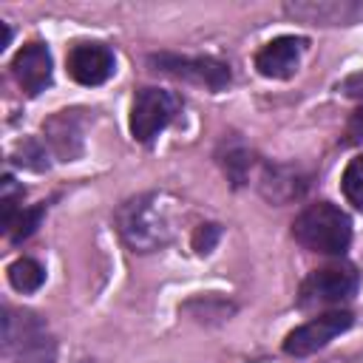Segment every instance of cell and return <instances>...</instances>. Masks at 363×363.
Listing matches in <instances>:
<instances>
[{
  "label": "cell",
  "mask_w": 363,
  "mask_h": 363,
  "mask_svg": "<svg viewBox=\"0 0 363 363\" xmlns=\"http://www.w3.org/2000/svg\"><path fill=\"white\" fill-rule=\"evenodd\" d=\"M116 227L136 252H153L173 238V201L164 193H139L116 210Z\"/></svg>",
  "instance_id": "obj_1"
},
{
  "label": "cell",
  "mask_w": 363,
  "mask_h": 363,
  "mask_svg": "<svg viewBox=\"0 0 363 363\" xmlns=\"http://www.w3.org/2000/svg\"><path fill=\"white\" fill-rule=\"evenodd\" d=\"M292 235L301 247L320 255H343L352 244V218L332 201L303 207L292 221Z\"/></svg>",
  "instance_id": "obj_2"
},
{
  "label": "cell",
  "mask_w": 363,
  "mask_h": 363,
  "mask_svg": "<svg viewBox=\"0 0 363 363\" xmlns=\"http://www.w3.org/2000/svg\"><path fill=\"white\" fill-rule=\"evenodd\" d=\"M3 352L14 363H54L57 343L45 320L28 309L3 306Z\"/></svg>",
  "instance_id": "obj_3"
},
{
  "label": "cell",
  "mask_w": 363,
  "mask_h": 363,
  "mask_svg": "<svg viewBox=\"0 0 363 363\" xmlns=\"http://www.w3.org/2000/svg\"><path fill=\"white\" fill-rule=\"evenodd\" d=\"M360 286V275L352 264H329L320 269H312L298 292V306L315 309V306H335L349 298H354Z\"/></svg>",
  "instance_id": "obj_4"
},
{
  "label": "cell",
  "mask_w": 363,
  "mask_h": 363,
  "mask_svg": "<svg viewBox=\"0 0 363 363\" xmlns=\"http://www.w3.org/2000/svg\"><path fill=\"white\" fill-rule=\"evenodd\" d=\"M147 62L162 74H170V77L184 79V82L204 85L210 91H221L233 79L230 65L224 60H216V57H182V54L159 51V54H150Z\"/></svg>",
  "instance_id": "obj_5"
},
{
  "label": "cell",
  "mask_w": 363,
  "mask_h": 363,
  "mask_svg": "<svg viewBox=\"0 0 363 363\" xmlns=\"http://www.w3.org/2000/svg\"><path fill=\"white\" fill-rule=\"evenodd\" d=\"M176 96L162 88H139L130 105V136L142 145L153 142L176 116Z\"/></svg>",
  "instance_id": "obj_6"
},
{
  "label": "cell",
  "mask_w": 363,
  "mask_h": 363,
  "mask_svg": "<svg viewBox=\"0 0 363 363\" xmlns=\"http://www.w3.org/2000/svg\"><path fill=\"white\" fill-rule=\"evenodd\" d=\"M354 323V315L346 312V309H332V312H323L301 326H295L286 340H284V352L289 357H306V354H315L318 349H323L329 340H335L337 335H343L346 329H352Z\"/></svg>",
  "instance_id": "obj_7"
},
{
  "label": "cell",
  "mask_w": 363,
  "mask_h": 363,
  "mask_svg": "<svg viewBox=\"0 0 363 363\" xmlns=\"http://www.w3.org/2000/svg\"><path fill=\"white\" fill-rule=\"evenodd\" d=\"M11 74L17 79V85L28 94V96H37L43 94L51 79H54V60H51V51L45 43H26L14 60H11Z\"/></svg>",
  "instance_id": "obj_8"
},
{
  "label": "cell",
  "mask_w": 363,
  "mask_h": 363,
  "mask_svg": "<svg viewBox=\"0 0 363 363\" xmlns=\"http://www.w3.org/2000/svg\"><path fill=\"white\" fill-rule=\"evenodd\" d=\"M65 65H68L71 79L91 88V85H102L105 79H111L116 60H113V51L105 43H94V40L88 43L85 40V43L71 45Z\"/></svg>",
  "instance_id": "obj_9"
},
{
  "label": "cell",
  "mask_w": 363,
  "mask_h": 363,
  "mask_svg": "<svg viewBox=\"0 0 363 363\" xmlns=\"http://www.w3.org/2000/svg\"><path fill=\"white\" fill-rule=\"evenodd\" d=\"M303 51H306V37H295V34L275 37L255 54V68L267 79H289L298 71Z\"/></svg>",
  "instance_id": "obj_10"
},
{
  "label": "cell",
  "mask_w": 363,
  "mask_h": 363,
  "mask_svg": "<svg viewBox=\"0 0 363 363\" xmlns=\"http://www.w3.org/2000/svg\"><path fill=\"white\" fill-rule=\"evenodd\" d=\"M284 11L295 20L315 26H349L363 17V3L354 0H318V3H286Z\"/></svg>",
  "instance_id": "obj_11"
},
{
  "label": "cell",
  "mask_w": 363,
  "mask_h": 363,
  "mask_svg": "<svg viewBox=\"0 0 363 363\" xmlns=\"http://www.w3.org/2000/svg\"><path fill=\"white\" fill-rule=\"evenodd\" d=\"M45 142L51 145V150L62 159V162H74L82 150V125L79 116L74 111H60L57 116H51L43 125Z\"/></svg>",
  "instance_id": "obj_12"
},
{
  "label": "cell",
  "mask_w": 363,
  "mask_h": 363,
  "mask_svg": "<svg viewBox=\"0 0 363 363\" xmlns=\"http://www.w3.org/2000/svg\"><path fill=\"white\" fill-rule=\"evenodd\" d=\"M303 190H306V182L295 167H289V164H264V173H261L264 199H269L275 204H284V201L301 199Z\"/></svg>",
  "instance_id": "obj_13"
},
{
  "label": "cell",
  "mask_w": 363,
  "mask_h": 363,
  "mask_svg": "<svg viewBox=\"0 0 363 363\" xmlns=\"http://www.w3.org/2000/svg\"><path fill=\"white\" fill-rule=\"evenodd\" d=\"M45 281V269L40 261L34 258H17L9 264V284L17 289V292H37Z\"/></svg>",
  "instance_id": "obj_14"
},
{
  "label": "cell",
  "mask_w": 363,
  "mask_h": 363,
  "mask_svg": "<svg viewBox=\"0 0 363 363\" xmlns=\"http://www.w3.org/2000/svg\"><path fill=\"white\" fill-rule=\"evenodd\" d=\"M250 164H252V159H250V150H247L244 145H230L227 153L221 156V167H224V173L230 176V182H233L235 187H241V184L247 182Z\"/></svg>",
  "instance_id": "obj_15"
},
{
  "label": "cell",
  "mask_w": 363,
  "mask_h": 363,
  "mask_svg": "<svg viewBox=\"0 0 363 363\" xmlns=\"http://www.w3.org/2000/svg\"><path fill=\"white\" fill-rule=\"evenodd\" d=\"M340 190L349 199V204H354L357 210H363V153L354 156L346 164V170L340 176Z\"/></svg>",
  "instance_id": "obj_16"
},
{
  "label": "cell",
  "mask_w": 363,
  "mask_h": 363,
  "mask_svg": "<svg viewBox=\"0 0 363 363\" xmlns=\"http://www.w3.org/2000/svg\"><path fill=\"white\" fill-rule=\"evenodd\" d=\"M23 196H26L23 184H17L11 173H6V176H3V182H0V204H3V230H9V227H11V221L17 218V213L23 210V207H17V204L23 201Z\"/></svg>",
  "instance_id": "obj_17"
},
{
  "label": "cell",
  "mask_w": 363,
  "mask_h": 363,
  "mask_svg": "<svg viewBox=\"0 0 363 363\" xmlns=\"http://www.w3.org/2000/svg\"><path fill=\"white\" fill-rule=\"evenodd\" d=\"M43 216H45V204H34V207H23L20 213H17V218L11 221V227L6 230L9 233V238L14 241V244H20V241H26L37 227H40V221H43Z\"/></svg>",
  "instance_id": "obj_18"
},
{
  "label": "cell",
  "mask_w": 363,
  "mask_h": 363,
  "mask_svg": "<svg viewBox=\"0 0 363 363\" xmlns=\"http://www.w3.org/2000/svg\"><path fill=\"white\" fill-rule=\"evenodd\" d=\"M48 153H45V145H40L37 139H26V142H20L17 147H14V162L17 164H23V167H28V170H45L48 167V159H45Z\"/></svg>",
  "instance_id": "obj_19"
},
{
  "label": "cell",
  "mask_w": 363,
  "mask_h": 363,
  "mask_svg": "<svg viewBox=\"0 0 363 363\" xmlns=\"http://www.w3.org/2000/svg\"><path fill=\"white\" fill-rule=\"evenodd\" d=\"M218 238H221V227H218V224H201V227L193 233V250H196L199 255H207V252L216 247Z\"/></svg>",
  "instance_id": "obj_20"
},
{
  "label": "cell",
  "mask_w": 363,
  "mask_h": 363,
  "mask_svg": "<svg viewBox=\"0 0 363 363\" xmlns=\"http://www.w3.org/2000/svg\"><path fill=\"white\" fill-rule=\"evenodd\" d=\"M340 91H343L346 96H352V99H360V102H363V71H357V74L346 77V79L340 82Z\"/></svg>",
  "instance_id": "obj_21"
},
{
  "label": "cell",
  "mask_w": 363,
  "mask_h": 363,
  "mask_svg": "<svg viewBox=\"0 0 363 363\" xmlns=\"http://www.w3.org/2000/svg\"><path fill=\"white\" fill-rule=\"evenodd\" d=\"M346 136H349V142H363V105L352 113V119L346 125Z\"/></svg>",
  "instance_id": "obj_22"
}]
</instances>
